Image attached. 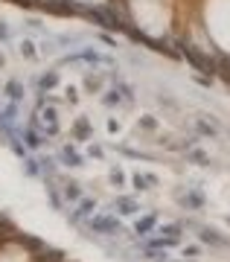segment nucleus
<instances>
[{
  "instance_id": "6",
  "label": "nucleus",
  "mask_w": 230,
  "mask_h": 262,
  "mask_svg": "<svg viewBox=\"0 0 230 262\" xmlns=\"http://www.w3.org/2000/svg\"><path fill=\"white\" fill-rule=\"evenodd\" d=\"M65 196H67V198H79V190H76V184H70V187H67Z\"/></svg>"
},
{
  "instance_id": "5",
  "label": "nucleus",
  "mask_w": 230,
  "mask_h": 262,
  "mask_svg": "<svg viewBox=\"0 0 230 262\" xmlns=\"http://www.w3.org/2000/svg\"><path fill=\"white\" fill-rule=\"evenodd\" d=\"M152 228H155V216H146V219L137 222V233H149Z\"/></svg>"
},
{
  "instance_id": "2",
  "label": "nucleus",
  "mask_w": 230,
  "mask_h": 262,
  "mask_svg": "<svg viewBox=\"0 0 230 262\" xmlns=\"http://www.w3.org/2000/svg\"><path fill=\"white\" fill-rule=\"evenodd\" d=\"M198 236H201L204 245H228V236H219V230H213V228H204Z\"/></svg>"
},
{
  "instance_id": "4",
  "label": "nucleus",
  "mask_w": 230,
  "mask_h": 262,
  "mask_svg": "<svg viewBox=\"0 0 230 262\" xmlns=\"http://www.w3.org/2000/svg\"><path fill=\"white\" fill-rule=\"evenodd\" d=\"M97 210V201H82L79 204V213H76V219H82V216H91Z\"/></svg>"
},
{
  "instance_id": "3",
  "label": "nucleus",
  "mask_w": 230,
  "mask_h": 262,
  "mask_svg": "<svg viewBox=\"0 0 230 262\" xmlns=\"http://www.w3.org/2000/svg\"><path fill=\"white\" fill-rule=\"evenodd\" d=\"M117 207H120V213H137V204L131 198H117Z\"/></svg>"
},
{
  "instance_id": "1",
  "label": "nucleus",
  "mask_w": 230,
  "mask_h": 262,
  "mask_svg": "<svg viewBox=\"0 0 230 262\" xmlns=\"http://www.w3.org/2000/svg\"><path fill=\"white\" fill-rule=\"evenodd\" d=\"M88 228L94 230V233H102V230L117 233V230H120V225L114 222V216H97V219H91V222H88Z\"/></svg>"
},
{
  "instance_id": "7",
  "label": "nucleus",
  "mask_w": 230,
  "mask_h": 262,
  "mask_svg": "<svg viewBox=\"0 0 230 262\" xmlns=\"http://www.w3.org/2000/svg\"><path fill=\"white\" fill-rule=\"evenodd\" d=\"M198 129L204 131V134H210V137H216V131L210 129V126H207V123H198Z\"/></svg>"
}]
</instances>
